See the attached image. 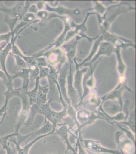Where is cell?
Segmentation results:
<instances>
[{
    "instance_id": "obj_1",
    "label": "cell",
    "mask_w": 136,
    "mask_h": 154,
    "mask_svg": "<svg viewBox=\"0 0 136 154\" xmlns=\"http://www.w3.org/2000/svg\"><path fill=\"white\" fill-rule=\"evenodd\" d=\"M135 8L127 2H122L107 7L103 16L99 13H95L98 20L100 28L109 31L111 24L119 14L126 13L129 11L135 10Z\"/></svg>"
},
{
    "instance_id": "obj_2",
    "label": "cell",
    "mask_w": 136,
    "mask_h": 154,
    "mask_svg": "<svg viewBox=\"0 0 136 154\" xmlns=\"http://www.w3.org/2000/svg\"><path fill=\"white\" fill-rule=\"evenodd\" d=\"M45 8L48 12L55 13L60 16H68L70 18H72L74 21L75 20L78 21L84 20L86 16H85V14H86L89 11L92 10V8L85 10H81L78 8L70 9L62 6L53 7L47 3H45Z\"/></svg>"
},
{
    "instance_id": "obj_3",
    "label": "cell",
    "mask_w": 136,
    "mask_h": 154,
    "mask_svg": "<svg viewBox=\"0 0 136 154\" xmlns=\"http://www.w3.org/2000/svg\"><path fill=\"white\" fill-rule=\"evenodd\" d=\"M27 93V92L20 91L18 89H15L14 96H17L19 97L21 100L22 104L21 109L16 124L15 125L14 133L17 134H19V129L21 127L24 125L30 112V106Z\"/></svg>"
},
{
    "instance_id": "obj_4",
    "label": "cell",
    "mask_w": 136,
    "mask_h": 154,
    "mask_svg": "<svg viewBox=\"0 0 136 154\" xmlns=\"http://www.w3.org/2000/svg\"><path fill=\"white\" fill-rule=\"evenodd\" d=\"M92 14H95V12H92V13L91 12H88L84 21L82 22V23H79V24L78 23H76L75 22L72 20L70 23V25L72 29L73 28H74V29L70 30L67 33L65 42H68L72 40L77 35H79V36H81L82 38H87L89 42H92L93 40H95L98 38L100 35H98L95 38H91L88 37L85 34V32L87 29V26H86L87 20H88L89 17Z\"/></svg>"
},
{
    "instance_id": "obj_5",
    "label": "cell",
    "mask_w": 136,
    "mask_h": 154,
    "mask_svg": "<svg viewBox=\"0 0 136 154\" xmlns=\"http://www.w3.org/2000/svg\"><path fill=\"white\" fill-rule=\"evenodd\" d=\"M63 107V109L60 112H55L50 107V103H47L45 104L40 106L42 115L45 116V121L51 122L53 126V131L55 132L57 125L62 122L67 115V107Z\"/></svg>"
},
{
    "instance_id": "obj_6",
    "label": "cell",
    "mask_w": 136,
    "mask_h": 154,
    "mask_svg": "<svg viewBox=\"0 0 136 154\" xmlns=\"http://www.w3.org/2000/svg\"><path fill=\"white\" fill-rule=\"evenodd\" d=\"M67 17H68L60 16L56 14V17L60 18L62 20L64 23V28L63 32L60 34L59 36H58V37L53 42L51 43V45H49L46 48L41 50L33 55L34 58L40 57L42 55L53 48H60V47H61V46H62V45L64 43L67 33L69 31L72 29L70 25V23L72 20H71L70 18Z\"/></svg>"
},
{
    "instance_id": "obj_7",
    "label": "cell",
    "mask_w": 136,
    "mask_h": 154,
    "mask_svg": "<svg viewBox=\"0 0 136 154\" xmlns=\"http://www.w3.org/2000/svg\"><path fill=\"white\" fill-rule=\"evenodd\" d=\"M99 35H103L104 40L105 42L112 44L116 47H119L121 49H126L128 47H133L135 48V44L132 40L109 32V31L105 30L104 28H100Z\"/></svg>"
},
{
    "instance_id": "obj_8",
    "label": "cell",
    "mask_w": 136,
    "mask_h": 154,
    "mask_svg": "<svg viewBox=\"0 0 136 154\" xmlns=\"http://www.w3.org/2000/svg\"><path fill=\"white\" fill-rule=\"evenodd\" d=\"M66 54L63 52L61 49H51L47 51L40 57H46L48 64L52 66H54L58 64V70H60L61 67L66 61Z\"/></svg>"
},
{
    "instance_id": "obj_9",
    "label": "cell",
    "mask_w": 136,
    "mask_h": 154,
    "mask_svg": "<svg viewBox=\"0 0 136 154\" xmlns=\"http://www.w3.org/2000/svg\"><path fill=\"white\" fill-rule=\"evenodd\" d=\"M79 140L83 143L86 149L93 153L121 154V152L117 149H110L104 147L101 145L99 141L91 139H84L82 137L79 138Z\"/></svg>"
},
{
    "instance_id": "obj_10",
    "label": "cell",
    "mask_w": 136,
    "mask_h": 154,
    "mask_svg": "<svg viewBox=\"0 0 136 154\" xmlns=\"http://www.w3.org/2000/svg\"><path fill=\"white\" fill-rule=\"evenodd\" d=\"M69 60V71L67 77V91L69 99L70 101L71 106L76 109L80 101V97L73 86V76L72 74V60Z\"/></svg>"
},
{
    "instance_id": "obj_11",
    "label": "cell",
    "mask_w": 136,
    "mask_h": 154,
    "mask_svg": "<svg viewBox=\"0 0 136 154\" xmlns=\"http://www.w3.org/2000/svg\"><path fill=\"white\" fill-rule=\"evenodd\" d=\"M70 63H66L62 66L59 71L57 82L60 90L65 102L68 106H71L70 101L69 99L67 91V77L69 71Z\"/></svg>"
},
{
    "instance_id": "obj_12",
    "label": "cell",
    "mask_w": 136,
    "mask_h": 154,
    "mask_svg": "<svg viewBox=\"0 0 136 154\" xmlns=\"http://www.w3.org/2000/svg\"><path fill=\"white\" fill-rule=\"evenodd\" d=\"M126 90L133 92L125 83L123 84L118 83V85L113 90L101 97V103L107 100L117 101L122 107L123 104L122 94Z\"/></svg>"
},
{
    "instance_id": "obj_13",
    "label": "cell",
    "mask_w": 136,
    "mask_h": 154,
    "mask_svg": "<svg viewBox=\"0 0 136 154\" xmlns=\"http://www.w3.org/2000/svg\"><path fill=\"white\" fill-rule=\"evenodd\" d=\"M116 47L106 42H101L99 46L98 50L95 56L88 63H86L83 66L89 67L92 65L96 62L102 56H107L110 57L115 52Z\"/></svg>"
},
{
    "instance_id": "obj_14",
    "label": "cell",
    "mask_w": 136,
    "mask_h": 154,
    "mask_svg": "<svg viewBox=\"0 0 136 154\" xmlns=\"http://www.w3.org/2000/svg\"><path fill=\"white\" fill-rule=\"evenodd\" d=\"M122 107L117 101L107 100L101 103L98 109L104 114L113 117L122 112Z\"/></svg>"
},
{
    "instance_id": "obj_15",
    "label": "cell",
    "mask_w": 136,
    "mask_h": 154,
    "mask_svg": "<svg viewBox=\"0 0 136 154\" xmlns=\"http://www.w3.org/2000/svg\"><path fill=\"white\" fill-rule=\"evenodd\" d=\"M122 133L118 131L115 135V140L118 149H120L125 154H135V146L133 142L127 137L121 139Z\"/></svg>"
},
{
    "instance_id": "obj_16",
    "label": "cell",
    "mask_w": 136,
    "mask_h": 154,
    "mask_svg": "<svg viewBox=\"0 0 136 154\" xmlns=\"http://www.w3.org/2000/svg\"><path fill=\"white\" fill-rule=\"evenodd\" d=\"M73 60L75 64L76 68L75 74L73 77V86L78 92L81 100L83 93L82 84L83 77H84V74L88 71V68L85 67L82 69H80L79 68L80 67L78 65V63L77 62L76 58L73 59Z\"/></svg>"
},
{
    "instance_id": "obj_17",
    "label": "cell",
    "mask_w": 136,
    "mask_h": 154,
    "mask_svg": "<svg viewBox=\"0 0 136 154\" xmlns=\"http://www.w3.org/2000/svg\"><path fill=\"white\" fill-rule=\"evenodd\" d=\"M69 132L68 127L64 124L57 125L55 130V134L60 137L66 145V150L72 151L74 154H78L77 149L74 148L69 140Z\"/></svg>"
},
{
    "instance_id": "obj_18",
    "label": "cell",
    "mask_w": 136,
    "mask_h": 154,
    "mask_svg": "<svg viewBox=\"0 0 136 154\" xmlns=\"http://www.w3.org/2000/svg\"><path fill=\"white\" fill-rule=\"evenodd\" d=\"M24 5V2H20L16 5L10 8L2 5L0 7V12H3L7 16L18 18L19 20H21L23 17Z\"/></svg>"
},
{
    "instance_id": "obj_19",
    "label": "cell",
    "mask_w": 136,
    "mask_h": 154,
    "mask_svg": "<svg viewBox=\"0 0 136 154\" xmlns=\"http://www.w3.org/2000/svg\"><path fill=\"white\" fill-rule=\"evenodd\" d=\"M11 49L12 44L11 42H10L0 53V65L2 68V70L7 75L9 82H13L12 75H11L8 73L6 66V62L7 57H8V55L9 54L10 51H11Z\"/></svg>"
},
{
    "instance_id": "obj_20",
    "label": "cell",
    "mask_w": 136,
    "mask_h": 154,
    "mask_svg": "<svg viewBox=\"0 0 136 154\" xmlns=\"http://www.w3.org/2000/svg\"><path fill=\"white\" fill-rule=\"evenodd\" d=\"M53 129V126L52 124L48 121H46L44 122L43 125L38 130L32 132L31 135L26 139H30L33 140L37 137L40 136L46 135V134H50L51 135L55 134L54 132L52 131Z\"/></svg>"
},
{
    "instance_id": "obj_21",
    "label": "cell",
    "mask_w": 136,
    "mask_h": 154,
    "mask_svg": "<svg viewBox=\"0 0 136 154\" xmlns=\"http://www.w3.org/2000/svg\"><path fill=\"white\" fill-rule=\"evenodd\" d=\"M49 135H51V134H46V135L37 137L35 139H34L33 140H32L30 143H28L23 148L20 147V144L17 143L16 139H12L11 141H10V142H12L15 144L16 149L18 154H29L30 148L35 143H36L38 140L42 139V138Z\"/></svg>"
},
{
    "instance_id": "obj_22",
    "label": "cell",
    "mask_w": 136,
    "mask_h": 154,
    "mask_svg": "<svg viewBox=\"0 0 136 154\" xmlns=\"http://www.w3.org/2000/svg\"><path fill=\"white\" fill-rule=\"evenodd\" d=\"M82 38L81 36H77L73 43H67L65 45H62V47L65 50L66 54L69 60H72L75 58L78 42Z\"/></svg>"
},
{
    "instance_id": "obj_23",
    "label": "cell",
    "mask_w": 136,
    "mask_h": 154,
    "mask_svg": "<svg viewBox=\"0 0 136 154\" xmlns=\"http://www.w3.org/2000/svg\"><path fill=\"white\" fill-rule=\"evenodd\" d=\"M121 48L119 47H116L114 53L116 54L117 60V70L119 74V78H125L127 66L124 62L121 54Z\"/></svg>"
},
{
    "instance_id": "obj_24",
    "label": "cell",
    "mask_w": 136,
    "mask_h": 154,
    "mask_svg": "<svg viewBox=\"0 0 136 154\" xmlns=\"http://www.w3.org/2000/svg\"><path fill=\"white\" fill-rule=\"evenodd\" d=\"M103 40H104V38H103V35H100L99 37L95 40V42H94L92 47L90 53H89L88 57L80 63H78V65L79 67L83 66V65L85 64V63H88L91 60L94 58V57L97 52L100 44L101 43V42L103 41Z\"/></svg>"
},
{
    "instance_id": "obj_25",
    "label": "cell",
    "mask_w": 136,
    "mask_h": 154,
    "mask_svg": "<svg viewBox=\"0 0 136 154\" xmlns=\"http://www.w3.org/2000/svg\"><path fill=\"white\" fill-rule=\"evenodd\" d=\"M49 91L48 85L41 86L39 85V91L36 97V103L40 106L48 103L47 95Z\"/></svg>"
},
{
    "instance_id": "obj_26",
    "label": "cell",
    "mask_w": 136,
    "mask_h": 154,
    "mask_svg": "<svg viewBox=\"0 0 136 154\" xmlns=\"http://www.w3.org/2000/svg\"><path fill=\"white\" fill-rule=\"evenodd\" d=\"M37 114L42 115V112L40 106L35 103L30 106L29 116L24 125L25 128H29L32 124L35 116Z\"/></svg>"
},
{
    "instance_id": "obj_27",
    "label": "cell",
    "mask_w": 136,
    "mask_h": 154,
    "mask_svg": "<svg viewBox=\"0 0 136 154\" xmlns=\"http://www.w3.org/2000/svg\"><path fill=\"white\" fill-rule=\"evenodd\" d=\"M19 134H17L14 133L0 138V144L2 145V148L6 151L7 154H16V149L11 148L10 146V143L8 142V139L11 137H17Z\"/></svg>"
},
{
    "instance_id": "obj_28",
    "label": "cell",
    "mask_w": 136,
    "mask_h": 154,
    "mask_svg": "<svg viewBox=\"0 0 136 154\" xmlns=\"http://www.w3.org/2000/svg\"><path fill=\"white\" fill-rule=\"evenodd\" d=\"M135 115V109L134 108V109L130 113H129V116L127 119L123 122H120L119 123L120 124L122 125H125V126L127 127L128 128V129L134 134H135L136 131Z\"/></svg>"
},
{
    "instance_id": "obj_29",
    "label": "cell",
    "mask_w": 136,
    "mask_h": 154,
    "mask_svg": "<svg viewBox=\"0 0 136 154\" xmlns=\"http://www.w3.org/2000/svg\"><path fill=\"white\" fill-rule=\"evenodd\" d=\"M101 103V99L99 98L95 90H93L91 92L89 95V97L87 101L85 102H83L81 106L83 104H90L94 106L97 109L98 108Z\"/></svg>"
},
{
    "instance_id": "obj_30",
    "label": "cell",
    "mask_w": 136,
    "mask_h": 154,
    "mask_svg": "<svg viewBox=\"0 0 136 154\" xmlns=\"http://www.w3.org/2000/svg\"><path fill=\"white\" fill-rule=\"evenodd\" d=\"M35 79L36 84L34 89L31 91H28L27 93V95L29 97L30 106L36 103V97L37 96L38 91H39V86L40 84V79L39 78V76Z\"/></svg>"
},
{
    "instance_id": "obj_31",
    "label": "cell",
    "mask_w": 136,
    "mask_h": 154,
    "mask_svg": "<svg viewBox=\"0 0 136 154\" xmlns=\"http://www.w3.org/2000/svg\"><path fill=\"white\" fill-rule=\"evenodd\" d=\"M113 122L114 123V125L118 127L120 130L122 131L125 134L126 137L131 140L133 143L135 145V134H133L129 129L125 128L123 125L120 124L118 122H115V121H113Z\"/></svg>"
},
{
    "instance_id": "obj_32",
    "label": "cell",
    "mask_w": 136,
    "mask_h": 154,
    "mask_svg": "<svg viewBox=\"0 0 136 154\" xmlns=\"http://www.w3.org/2000/svg\"><path fill=\"white\" fill-rule=\"evenodd\" d=\"M28 69L29 70L30 78L32 79H35L39 76L40 70L39 67L36 63L35 59L31 64L28 66Z\"/></svg>"
},
{
    "instance_id": "obj_33",
    "label": "cell",
    "mask_w": 136,
    "mask_h": 154,
    "mask_svg": "<svg viewBox=\"0 0 136 154\" xmlns=\"http://www.w3.org/2000/svg\"><path fill=\"white\" fill-rule=\"evenodd\" d=\"M0 78L2 79L3 84L7 88V91H11L14 90L13 82H9L7 75L1 69H0Z\"/></svg>"
},
{
    "instance_id": "obj_34",
    "label": "cell",
    "mask_w": 136,
    "mask_h": 154,
    "mask_svg": "<svg viewBox=\"0 0 136 154\" xmlns=\"http://www.w3.org/2000/svg\"><path fill=\"white\" fill-rule=\"evenodd\" d=\"M19 20V18L11 17L7 15H5V17L4 19V21L9 26L11 32H13L17 22Z\"/></svg>"
},
{
    "instance_id": "obj_35",
    "label": "cell",
    "mask_w": 136,
    "mask_h": 154,
    "mask_svg": "<svg viewBox=\"0 0 136 154\" xmlns=\"http://www.w3.org/2000/svg\"><path fill=\"white\" fill-rule=\"evenodd\" d=\"M49 12L46 10H42L38 11L36 14H35L36 18L39 21H42V24L47 23V20L49 16Z\"/></svg>"
},
{
    "instance_id": "obj_36",
    "label": "cell",
    "mask_w": 136,
    "mask_h": 154,
    "mask_svg": "<svg viewBox=\"0 0 136 154\" xmlns=\"http://www.w3.org/2000/svg\"><path fill=\"white\" fill-rule=\"evenodd\" d=\"M17 78H21L23 79L30 78L29 69L28 68H22L14 75H12L13 80Z\"/></svg>"
},
{
    "instance_id": "obj_37",
    "label": "cell",
    "mask_w": 136,
    "mask_h": 154,
    "mask_svg": "<svg viewBox=\"0 0 136 154\" xmlns=\"http://www.w3.org/2000/svg\"><path fill=\"white\" fill-rule=\"evenodd\" d=\"M95 6L92 8V10H95L97 13H99L100 15H103L107 10V7H105V5L102 2L99 1H94Z\"/></svg>"
},
{
    "instance_id": "obj_38",
    "label": "cell",
    "mask_w": 136,
    "mask_h": 154,
    "mask_svg": "<svg viewBox=\"0 0 136 154\" xmlns=\"http://www.w3.org/2000/svg\"><path fill=\"white\" fill-rule=\"evenodd\" d=\"M36 19V18L35 14L34 13H28V12L23 16L21 20H23V21L29 23H29L30 24V23H36V22L39 21L38 20Z\"/></svg>"
},
{
    "instance_id": "obj_39",
    "label": "cell",
    "mask_w": 136,
    "mask_h": 154,
    "mask_svg": "<svg viewBox=\"0 0 136 154\" xmlns=\"http://www.w3.org/2000/svg\"><path fill=\"white\" fill-rule=\"evenodd\" d=\"M36 63L39 68L48 67V66L47 59L45 57H40L34 58Z\"/></svg>"
},
{
    "instance_id": "obj_40",
    "label": "cell",
    "mask_w": 136,
    "mask_h": 154,
    "mask_svg": "<svg viewBox=\"0 0 136 154\" xmlns=\"http://www.w3.org/2000/svg\"><path fill=\"white\" fill-rule=\"evenodd\" d=\"M11 54L15 59V63L17 66L22 67L23 68H28L27 64L24 59L19 56L12 54L11 53Z\"/></svg>"
},
{
    "instance_id": "obj_41",
    "label": "cell",
    "mask_w": 136,
    "mask_h": 154,
    "mask_svg": "<svg viewBox=\"0 0 136 154\" xmlns=\"http://www.w3.org/2000/svg\"><path fill=\"white\" fill-rule=\"evenodd\" d=\"M40 70L39 78L40 79L47 78L49 74L50 69L48 66L39 68Z\"/></svg>"
},
{
    "instance_id": "obj_42",
    "label": "cell",
    "mask_w": 136,
    "mask_h": 154,
    "mask_svg": "<svg viewBox=\"0 0 136 154\" xmlns=\"http://www.w3.org/2000/svg\"><path fill=\"white\" fill-rule=\"evenodd\" d=\"M130 105V101L129 100H126L125 102H123V106L122 107V112H124L126 115V119L128 118L129 115V108Z\"/></svg>"
},
{
    "instance_id": "obj_43",
    "label": "cell",
    "mask_w": 136,
    "mask_h": 154,
    "mask_svg": "<svg viewBox=\"0 0 136 154\" xmlns=\"http://www.w3.org/2000/svg\"><path fill=\"white\" fill-rule=\"evenodd\" d=\"M13 32H9L8 33L0 35V43L3 41H5L6 42H9L11 40V38Z\"/></svg>"
},
{
    "instance_id": "obj_44",
    "label": "cell",
    "mask_w": 136,
    "mask_h": 154,
    "mask_svg": "<svg viewBox=\"0 0 136 154\" xmlns=\"http://www.w3.org/2000/svg\"><path fill=\"white\" fill-rule=\"evenodd\" d=\"M76 148L77 150L78 154H88V152L85 151L81 144L80 141L79 139L77 140V142L76 143Z\"/></svg>"
},
{
    "instance_id": "obj_45",
    "label": "cell",
    "mask_w": 136,
    "mask_h": 154,
    "mask_svg": "<svg viewBox=\"0 0 136 154\" xmlns=\"http://www.w3.org/2000/svg\"><path fill=\"white\" fill-rule=\"evenodd\" d=\"M36 3L33 4L31 5L30 8H29V10L28 11V13H34L35 14H36L39 10H38Z\"/></svg>"
},
{
    "instance_id": "obj_46",
    "label": "cell",
    "mask_w": 136,
    "mask_h": 154,
    "mask_svg": "<svg viewBox=\"0 0 136 154\" xmlns=\"http://www.w3.org/2000/svg\"><path fill=\"white\" fill-rule=\"evenodd\" d=\"M46 2L45 1H38L36 2V5L37 7L38 10L40 11L43 9L44 7H45V5Z\"/></svg>"
},
{
    "instance_id": "obj_47",
    "label": "cell",
    "mask_w": 136,
    "mask_h": 154,
    "mask_svg": "<svg viewBox=\"0 0 136 154\" xmlns=\"http://www.w3.org/2000/svg\"><path fill=\"white\" fill-rule=\"evenodd\" d=\"M7 107H5L4 106H3V107H1V108L0 109V118H1V116H3L4 113H7ZM4 119V118H2V120H1V122H0V125L1 124V123L3 122Z\"/></svg>"
},
{
    "instance_id": "obj_48",
    "label": "cell",
    "mask_w": 136,
    "mask_h": 154,
    "mask_svg": "<svg viewBox=\"0 0 136 154\" xmlns=\"http://www.w3.org/2000/svg\"><path fill=\"white\" fill-rule=\"evenodd\" d=\"M8 43V42H5V43L3 45H2V46H0V53H1V51H2V50H3L5 47L6 45H7Z\"/></svg>"
},
{
    "instance_id": "obj_49",
    "label": "cell",
    "mask_w": 136,
    "mask_h": 154,
    "mask_svg": "<svg viewBox=\"0 0 136 154\" xmlns=\"http://www.w3.org/2000/svg\"><path fill=\"white\" fill-rule=\"evenodd\" d=\"M64 154H74L72 151L70 150H66Z\"/></svg>"
},
{
    "instance_id": "obj_50",
    "label": "cell",
    "mask_w": 136,
    "mask_h": 154,
    "mask_svg": "<svg viewBox=\"0 0 136 154\" xmlns=\"http://www.w3.org/2000/svg\"><path fill=\"white\" fill-rule=\"evenodd\" d=\"M119 149V150L120 151V152H121V154H125L124 153V152H123V151H121V150H120V149Z\"/></svg>"
},
{
    "instance_id": "obj_51",
    "label": "cell",
    "mask_w": 136,
    "mask_h": 154,
    "mask_svg": "<svg viewBox=\"0 0 136 154\" xmlns=\"http://www.w3.org/2000/svg\"><path fill=\"white\" fill-rule=\"evenodd\" d=\"M2 1H0V7H1V6L3 5H2Z\"/></svg>"
}]
</instances>
